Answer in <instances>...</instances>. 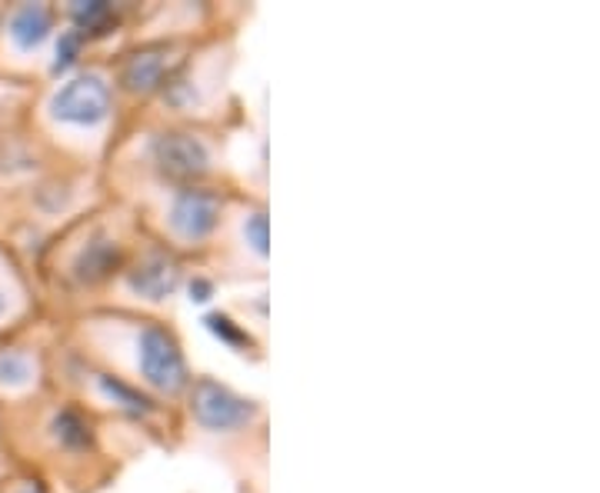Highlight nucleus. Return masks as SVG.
<instances>
[{"mask_svg":"<svg viewBox=\"0 0 600 493\" xmlns=\"http://www.w3.org/2000/svg\"><path fill=\"white\" fill-rule=\"evenodd\" d=\"M204 324H207L210 333H217V337H220L223 343H230V347H251V343H254V340H251L244 330H240L227 314H207Z\"/></svg>","mask_w":600,"mask_h":493,"instance_id":"4468645a","label":"nucleus"},{"mask_svg":"<svg viewBox=\"0 0 600 493\" xmlns=\"http://www.w3.org/2000/svg\"><path fill=\"white\" fill-rule=\"evenodd\" d=\"M80 47H84V34H77V31H67V34H61L54 70H57V74L70 70V67L77 64V57H80Z\"/></svg>","mask_w":600,"mask_h":493,"instance_id":"2eb2a0df","label":"nucleus"},{"mask_svg":"<svg viewBox=\"0 0 600 493\" xmlns=\"http://www.w3.org/2000/svg\"><path fill=\"white\" fill-rule=\"evenodd\" d=\"M70 18L77 24V34H103L117 18H113V8L103 4V0H87V4H74L70 8Z\"/></svg>","mask_w":600,"mask_h":493,"instance_id":"f8f14e48","label":"nucleus"},{"mask_svg":"<svg viewBox=\"0 0 600 493\" xmlns=\"http://www.w3.org/2000/svg\"><path fill=\"white\" fill-rule=\"evenodd\" d=\"M171 223L187 240H204L220 223V200L210 190H181L171 207Z\"/></svg>","mask_w":600,"mask_h":493,"instance_id":"39448f33","label":"nucleus"},{"mask_svg":"<svg viewBox=\"0 0 600 493\" xmlns=\"http://www.w3.org/2000/svg\"><path fill=\"white\" fill-rule=\"evenodd\" d=\"M244 237H248V243L254 246V254H258V258L268 254V213H264V210H254V213L244 220Z\"/></svg>","mask_w":600,"mask_h":493,"instance_id":"dca6fc26","label":"nucleus"},{"mask_svg":"<svg viewBox=\"0 0 600 493\" xmlns=\"http://www.w3.org/2000/svg\"><path fill=\"white\" fill-rule=\"evenodd\" d=\"M117 267H120V243L110 240V237L90 240L84 251L77 254V261H74L77 281H84V284H97L103 277H110Z\"/></svg>","mask_w":600,"mask_h":493,"instance_id":"6e6552de","label":"nucleus"},{"mask_svg":"<svg viewBox=\"0 0 600 493\" xmlns=\"http://www.w3.org/2000/svg\"><path fill=\"white\" fill-rule=\"evenodd\" d=\"M97 384H100V391H103L113 404H120V407L131 410V414H151V410H154V404H151L141 391H134L131 384H124L120 377L100 374V377H97Z\"/></svg>","mask_w":600,"mask_h":493,"instance_id":"9b49d317","label":"nucleus"},{"mask_svg":"<svg viewBox=\"0 0 600 493\" xmlns=\"http://www.w3.org/2000/svg\"><path fill=\"white\" fill-rule=\"evenodd\" d=\"M34 381V360L24 350H0V387H28Z\"/></svg>","mask_w":600,"mask_h":493,"instance_id":"ddd939ff","label":"nucleus"},{"mask_svg":"<svg viewBox=\"0 0 600 493\" xmlns=\"http://www.w3.org/2000/svg\"><path fill=\"white\" fill-rule=\"evenodd\" d=\"M164 74H167V51L164 47H144V51L128 57L120 80H124V87L134 94H151L164 84Z\"/></svg>","mask_w":600,"mask_h":493,"instance_id":"0eeeda50","label":"nucleus"},{"mask_svg":"<svg viewBox=\"0 0 600 493\" xmlns=\"http://www.w3.org/2000/svg\"><path fill=\"white\" fill-rule=\"evenodd\" d=\"M4 310H8V297H4V291H0V317H4Z\"/></svg>","mask_w":600,"mask_h":493,"instance_id":"6ab92c4d","label":"nucleus"},{"mask_svg":"<svg viewBox=\"0 0 600 493\" xmlns=\"http://www.w3.org/2000/svg\"><path fill=\"white\" fill-rule=\"evenodd\" d=\"M151 157H154V164H157L167 177H177V180L204 177L207 167H210L207 147H204L194 134H181V131L157 134L154 144H151Z\"/></svg>","mask_w":600,"mask_h":493,"instance_id":"20e7f679","label":"nucleus"},{"mask_svg":"<svg viewBox=\"0 0 600 493\" xmlns=\"http://www.w3.org/2000/svg\"><path fill=\"white\" fill-rule=\"evenodd\" d=\"M54 31V14L44 4H24L11 18V37L21 51H37Z\"/></svg>","mask_w":600,"mask_h":493,"instance_id":"1a4fd4ad","label":"nucleus"},{"mask_svg":"<svg viewBox=\"0 0 600 493\" xmlns=\"http://www.w3.org/2000/svg\"><path fill=\"white\" fill-rule=\"evenodd\" d=\"M18 493H44V486H37V483H28V486H21Z\"/></svg>","mask_w":600,"mask_h":493,"instance_id":"a211bd4d","label":"nucleus"},{"mask_svg":"<svg viewBox=\"0 0 600 493\" xmlns=\"http://www.w3.org/2000/svg\"><path fill=\"white\" fill-rule=\"evenodd\" d=\"M128 284H131L134 294H141V297H148V300H164V297H171V294L177 291L181 271H177V264H174L171 258L154 254V258L141 261V264L131 271Z\"/></svg>","mask_w":600,"mask_h":493,"instance_id":"423d86ee","label":"nucleus"},{"mask_svg":"<svg viewBox=\"0 0 600 493\" xmlns=\"http://www.w3.org/2000/svg\"><path fill=\"white\" fill-rule=\"evenodd\" d=\"M54 437L61 440V447L67 450H87L94 434H90V424L74 410V407H64L57 417H54Z\"/></svg>","mask_w":600,"mask_h":493,"instance_id":"9d476101","label":"nucleus"},{"mask_svg":"<svg viewBox=\"0 0 600 493\" xmlns=\"http://www.w3.org/2000/svg\"><path fill=\"white\" fill-rule=\"evenodd\" d=\"M190 414L200 427L227 434V430H240V427L254 424L261 410L254 401L233 394L230 387H223L210 377H200L190 387Z\"/></svg>","mask_w":600,"mask_h":493,"instance_id":"f03ea898","label":"nucleus"},{"mask_svg":"<svg viewBox=\"0 0 600 493\" xmlns=\"http://www.w3.org/2000/svg\"><path fill=\"white\" fill-rule=\"evenodd\" d=\"M138 363L151 387L164 394H177L187 387V360L177 337L161 324H144L138 333Z\"/></svg>","mask_w":600,"mask_h":493,"instance_id":"f257e3e1","label":"nucleus"},{"mask_svg":"<svg viewBox=\"0 0 600 493\" xmlns=\"http://www.w3.org/2000/svg\"><path fill=\"white\" fill-rule=\"evenodd\" d=\"M210 297H214V284L210 281H194L190 284V300L194 304H207Z\"/></svg>","mask_w":600,"mask_h":493,"instance_id":"f3484780","label":"nucleus"},{"mask_svg":"<svg viewBox=\"0 0 600 493\" xmlns=\"http://www.w3.org/2000/svg\"><path fill=\"white\" fill-rule=\"evenodd\" d=\"M51 113L64 123H74V128H97L110 117V87L100 74H80L74 80H67L54 100H51Z\"/></svg>","mask_w":600,"mask_h":493,"instance_id":"7ed1b4c3","label":"nucleus"}]
</instances>
